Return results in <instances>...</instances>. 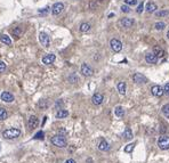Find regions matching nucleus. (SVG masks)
Here are the masks:
<instances>
[{"label":"nucleus","instance_id":"obj_1","mask_svg":"<svg viewBox=\"0 0 169 163\" xmlns=\"http://www.w3.org/2000/svg\"><path fill=\"white\" fill-rule=\"evenodd\" d=\"M21 136V130L17 128H9L2 132V137L5 139H15Z\"/></svg>","mask_w":169,"mask_h":163},{"label":"nucleus","instance_id":"obj_2","mask_svg":"<svg viewBox=\"0 0 169 163\" xmlns=\"http://www.w3.org/2000/svg\"><path fill=\"white\" fill-rule=\"evenodd\" d=\"M50 142L54 146L59 147V148H63V147L68 146V142H66V138L64 137V135H56V136L52 137Z\"/></svg>","mask_w":169,"mask_h":163},{"label":"nucleus","instance_id":"obj_3","mask_svg":"<svg viewBox=\"0 0 169 163\" xmlns=\"http://www.w3.org/2000/svg\"><path fill=\"white\" fill-rule=\"evenodd\" d=\"M158 146L160 149L162 151H167L169 149V137L168 136H162L159 138L158 140Z\"/></svg>","mask_w":169,"mask_h":163},{"label":"nucleus","instance_id":"obj_4","mask_svg":"<svg viewBox=\"0 0 169 163\" xmlns=\"http://www.w3.org/2000/svg\"><path fill=\"white\" fill-rule=\"evenodd\" d=\"M110 46H111V49H112L114 53H119V52L122 50V43L118 39H112L110 41Z\"/></svg>","mask_w":169,"mask_h":163},{"label":"nucleus","instance_id":"obj_5","mask_svg":"<svg viewBox=\"0 0 169 163\" xmlns=\"http://www.w3.org/2000/svg\"><path fill=\"white\" fill-rule=\"evenodd\" d=\"M39 41L46 48L50 46V39H49V36H48V34L46 32H40V34H39Z\"/></svg>","mask_w":169,"mask_h":163},{"label":"nucleus","instance_id":"obj_6","mask_svg":"<svg viewBox=\"0 0 169 163\" xmlns=\"http://www.w3.org/2000/svg\"><path fill=\"white\" fill-rule=\"evenodd\" d=\"M0 98H1V100L5 102V103H13V102L15 100L14 95L10 94L9 91H3V92H1Z\"/></svg>","mask_w":169,"mask_h":163},{"label":"nucleus","instance_id":"obj_7","mask_svg":"<svg viewBox=\"0 0 169 163\" xmlns=\"http://www.w3.org/2000/svg\"><path fill=\"white\" fill-rule=\"evenodd\" d=\"M38 124H39V121H38L37 116L31 115V116L29 118V120H28V127H29V130H30V131L34 130V129L38 127Z\"/></svg>","mask_w":169,"mask_h":163},{"label":"nucleus","instance_id":"obj_8","mask_svg":"<svg viewBox=\"0 0 169 163\" xmlns=\"http://www.w3.org/2000/svg\"><path fill=\"white\" fill-rule=\"evenodd\" d=\"M63 10H64V5H63L62 2H56V3H54L53 7H52V13H53L54 16L59 15Z\"/></svg>","mask_w":169,"mask_h":163},{"label":"nucleus","instance_id":"obj_9","mask_svg":"<svg viewBox=\"0 0 169 163\" xmlns=\"http://www.w3.org/2000/svg\"><path fill=\"white\" fill-rule=\"evenodd\" d=\"M81 73H82V75H85V76H92V75L94 74V70H93L87 63H83V64L81 65Z\"/></svg>","mask_w":169,"mask_h":163},{"label":"nucleus","instance_id":"obj_10","mask_svg":"<svg viewBox=\"0 0 169 163\" xmlns=\"http://www.w3.org/2000/svg\"><path fill=\"white\" fill-rule=\"evenodd\" d=\"M132 80L136 83H146L148 82V78L145 75H143L142 73H135L132 75Z\"/></svg>","mask_w":169,"mask_h":163},{"label":"nucleus","instance_id":"obj_11","mask_svg":"<svg viewBox=\"0 0 169 163\" xmlns=\"http://www.w3.org/2000/svg\"><path fill=\"white\" fill-rule=\"evenodd\" d=\"M134 19L132 18H128V17H125L122 18V19H120V22H119V24L122 26V28H126V29H128V28H132V25H134Z\"/></svg>","mask_w":169,"mask_h":163},{"label":"nucleus","instance_id":"obj_12","mask_svg":"<svg viewBox=\"0 0 169 163\" xmlns=\"http://www.w3.org/2000/svg\"><path fill=\"white\" fill-rule=\"evenodd\" d=\"M55 59H56V56L54 54H47L46 56L42 57V63L46 65H50L55 62Z\"/></svg>","mask_w":169,"mask_h":163},{"label":"nucleus","instance_id":"obj_13","mask_svg":"<svg viewBox=\"0 0 169 163\" xmlns=\"http://www.w3.org/2000/svg\"><path fill=\"white\" fill-rule=\"evenodd\" d=\"M151 92H152V95L155 96V97H161V96L165 94V92H163V88L160 87V86H153V87L151 88Z\"/></svg>","mask_w":169,"mask_h":163},{"label":"nucleus","instance_id":"obj_14","mask_svg":"<svg viewBox=\"0 0 169 163\" xmlns=\"http://www.w3.org/2000/svg\"><path fill=\"white\" fill-rule=\"evenodd\" d=\"M103 100H104V96L102 94H99V92L95 94L94 96L92 97V102H93L94 105H101L103 103Z\"/></svg>","mask_w":169,"mask_h":163},{"label":"nucleus","instance_id":"obj_15","mask_svg":"<svg viewBox=\"0 0 169 163\" xmlns=\"http://www.w3.org/2000/svg\"><path fill=\"white\" fill-rule=\"evenodd\" d=\"M145 61L149 64H155L158 62V57L153 54V53H149V54L145 55Z\"/></svg>","mask_w":169,"mask_h":163},{"label":"nucleus","instance_id":"obj_16","mask_svg":"<svg viewBox=\"0 0 169 163\" xmlns=\"http://www.w3.org/2000/svg\"><path fill=\"white\" fill-rule=\"evenodd\" d=\"M98 149L99 151H103V152H106V151L110 149V145H109V143L105 139H102L99 142V144H98Z\"/></svg>","mask_w":169,"mask_h":163},{"label":"nucleus","instance_id":"obj_17","mask_svg":"<svg viewBox=\"0 0 169 163\" xmlns=\"http://www.w3.org/2000/svg\"><path fill=\"white\" fill-rule=\"evenodd\" d=\"M153 54L155 55L157 57H163V56H165V50H163L160 46H154V48H153Z\"/></svg>","mask_w":169,"mask_h":163},{"label":"nucleus","instance_id":"obj_18","mask_svg":"<svg viewBox=\"0 0 169 163\" xmlns=\"http://www.w3.org/2000/svg\"><path fill=\"white\" fill-rule=\"evenodd\" d=\"M68 115H69V112H68L66 109H58V111H57V113H56L57 119H64V118H66Z\"/></svg>","mask_w":169,"mask_h":163},{"label":"nucleus","instance_id":"obj_19","mask_svg":"<svg viewBox=\"0 0 169 163\" xmlns=\"http://www.w3.org/2000/svg\"><path fill=\"white\" fill-rule=\"evenodd\" d=\"M146 12L148 13H154L157 9H158V7H157V5L154 3V2H149L148 5H146Z\"/></svg>","mask_w":169,"mask_h":163},{"label":"nucleus","instance_id":"obj_20","mask_svg":"<svg viewBox=\"0 0 169 163\" xmlns=\"http://www.w3.org/2000/svg\"><path fill=\"white\" fill-rule=\"evenodd\" d=\"M117 88H118V91H119L121 95H125V94H126V82H123V81L119 82L118 86H117Z\"/></svg>","mask_w":169,"mask_h":163},{"label":"nucleus","instance_id":"obj_21","mask_svg":"<svg viewBox=\"0 0 169 163\" xmlns=\"http://www.w3.org/2000/svg\"><path fill=\"white\" fill-rule=\"evenodd\" d=\"M0 41H1L2 43L7 45V46H10V45H12V40H10V38H9L8 36H6V34H2V36H0Z\"/></svg>","mask_w":169,"mask_h":163},{"label":"nucleus","instance_id":"obj_22","mask_svg":"<svg viewBox=\"0 0 169 163\" xmlns=\"http://www.w3.org/2000/svg\"><path fill=\"white\" fill-rule=\"evenodd\" d=\"M12 34H13V36H15L16 39L21 38V36H22V30H21V28H19V26L14 28V29L12 30Z\"/></svg>","mask_w":169,"mask_h":163},{"label":"nucleus","instance_id":"obj_23","mask_svg":"<svg viewBox=\"0 0 169 163\" xmlns=\"http://www.w3.org/2000/svg\"><path fill=\"white\" fill-rule=\"evenodd\" d=\"M114 113H115V115H117L118 118H122V116L125 115V109H122L121 106H117V107L114 109Z\"/></svg>","mask_w":169,"mask_h":163},{"label":"nucleus","instance_id":"obj_24","mask_svg":"<svg viewBox=\"0 0 169 163\" xmlns=\"http://www.w3.org/2000/svg\"><path fill=\"white\" fill-rule=\"evenodd\" d=\"M92 29V25L89 23H82L80 24V31L81 32H88Z\"/></svg>","mask_w":169,"mask_h":163},{"label":"nucleus","instance_id":"obj_25","mask_svg":"<svg viewBox=\"0 0 169 163\" xmlns=\"http://www.w3.org/2000/svg\"><path fill=\"white\" fill-rule=\"evenodd\" d=\"M123 137L126 139H132V131L130 128H126L125 131H123Z\"/></svg>","mask_w":169,"mask_h":163},{"label":"nucleus","instance_id":"obj_26","mask_svg":"<svg viewBox=\"0 0 169 163\" xmlns=\"http://www.w3.org/2000/svg\"><path fill=\"white\" fill-rule=\"evenodd\" d=\"M168 15H169L168 9H163V10H160V12H157L155 13V16L157 17H165V16H168Z\"/></svg>","mask_w":169,"mask_h":163},{"label":"nucleus","instance_id":"obj_27","mask_svg":"<svg viewBox=\"0 0 169 163\" xmlns=\"http://www.w3.org/2000/svg\"><path fill=\"white\" fill-rule=\"evenodd\" d=\"M7 118H8V113H7V111L3 109V107H0V120L3 121V120H6Z\"/></svg>","mask_w":169,"mask_h":163},{"label":"nucleus","instance_id":"obj_28","mask_svg":"<svg viewBox=\"0 0 169 163\" xmlns=\"http://www.w3.org/2000/svg\"><path fill=\"white\" fill-rule=\"evenodd\" d=\"M161 111H162V114H163L166 118H168L169 119V104L163 105V106H162V109H161Z\"/></svg>","mask_w":169,"mask_h":163},{"label":"nucleus","instance_id":"obj_29","mask_svg":"<svg viewBox=\"0 0 169 163\" xmlns=\"http://www.w3.org/2000/svg\"><path fill=\"white\" fill-rule=\"evenodd\" d=\"M154 28H155L158 31H160V30H163V29L166 28V24H165L163 22H157L155 25H154Z\"/></svg>","mask_w":169,"mask_h":163},{"label":"nucleus","instance_id":"obj_30","mask_svg":"<svg viewBox=\"0 0 169 163\" xmlns=\"http://www.w3.org/2000/svg\"><path fill=\"white\" fill-rule=\"evenodd\" d=\"M69 81L71 82V83H77V82H79V78H78V75L77 74H71L70 76H69Z\"/></svg>","mask_w":169,"mask_h":163},{"label":"nucleus","instance_id":"obj_31","mask_svg":"<svg viewBox=\"0 0 169 163\" xmlns=\"http://www.w3.org/2000/svg\"><path fill=\"white\" fill-rule=\"evenodd\" d=\"M38 106H39L40 109H46V107L48 106V102H47V100H45V99H41V100L39 102Z\"/></svg>","mask_w":169,"mask_h":163},{"label":"nucleus","instance_id":"obj_32","mask_svg":"<svg viewBox=\"0 0 169 163\" xmlns=\"http://www.w3.org/2000/svg\"><path fill=\"white\" fill-rule=\"evenodd\" d=\"M134 147H135V144L132 143V144H128V145L125 147V152L126 153H132V151H134Z\"/></svg>","mask_w":169,"mask_h":163},{"label":"nucleus","instance_id":"obj_33","mask_svg":"<svg viewBox=\"0 0 169 163\" xmlns=\"http://www.w3.org/2000/svg\"><path fill=\"white\" fill-rule=\"evenodd\" d=\"M48 12H49V7H46V8H42V9H39V14L40 15H47L48 14Z\"/></svg>","mask_w":169,"mask_h":163},{"label":"nucleus","instance_id":"obj_34","mask_svg":"<svg viewBox=\"0 0 169 163\" xmlns=\"http://www.w3.org/2000/svg\"><path fill=\"white\" fill-rule=\"evenodd\" d=\"M143 9H144V2L142 1L139 5H138V7H137V9H136V12L138 13V14H141L142 12H143Z\"/></svg>","mask_w":169,"mask_h":163},{"label":"nucleus","instance_id":"obj_35","mask_svg":"<svg viewBox=\"0 0 169 163\" xmlns=\"http://www.w3.org/2000/svg\"><path fill=\"white\" fill-rule=\"evenodd\" d=\"M127 6H135L137 3V0H125Z\"/></svg>","mask_w":169,"mask_h":163},{"label":"nucleus","instance_id":"obj_36","mask_svg":"<svg viewBox=\"0 0 169 163\" xmlns=\"http://www.w3.org/2000/svg\"><path fill=\"white\" fill-rule=\"evenodd\" d=\"M121 10H122L123 13H129V12H130V8H129V6L123 5V6H121Z\"/></svg>","mask_w":169,"mask_h":163},{"label":"nucleus","instance_id":"obj_37","mask_svg":"<svg viewBox=\"0 0 169 163\" xmlns=\"http://www.w3.org/2000/svg\"><path fill=\"white\" fill-rule=\"evenodd\" d=\"M34 139H43V132L42 131H39L38 133H36Z\"/></svg>","mask_w":169,"mask_h":163},{"label":"nucleus","instance_id":"obj_38","mask_svg":"<svg viewBox=\"0 0 169 163\" xmlns=\"http://www.w3.org/2000/svg\"><path fill=\"white\" fill-rule=\"evenodd\" d=\"M5 71H6V64L0 61V73L5 72Z\"/></svg>","mask_w":169,"mask_h":163},{"label":"nucleus","instance_id":"obj_39","mask_svg":"<svg viewBox=\"0 0 169 163\" xmlns=\"http://www.w3.org/2000/svg\"><path fill=\"white\" fill-rule=\"evenodd\" d=\"M159 131H160V133H165L166 131H167V128L165 124H160V129H159Z\"/></svg>","mask_w":169,"mask_h":163},{"label":"nucleus","instance_id":"obj_40","mask_svg":"<svg viewBox=\"0 0 169 163\" xmlns=\"http://www.w3.org/2000/svg\"><path fill=\"white\" fill-rule=\"evenodd\" d=\"M163 92H166L167 95H169V82L165 85V87H163Z\"/></svg>","mask_w":169,"mask_h":163},{"label":"nucleus","instance_id":"obj_41","mask_svg":"<svg viewBox=\"0 0 169 163\" xmlns=\"http://www.w3.org/2000/svg\"><path fill=\"white\" fill-rule=\"evenodd\" d=\"M96 7H97V3H95L94 1H92L90 2V8L92 9H96Z\"/></svg>","mask_w":169,"mask_h":163},{"label":"nucleus","instance_id":"obj_42","mask_svg":"<svg viewBox=\"0 0 169 163\" xmlns=\"http://www.w3.org/2000/svg\"><path fill=\"white\" fill-rule=\"evenodd\" d=\"M65 163H77V162H75L73 159H69V160L65 161Z\"/></svg>","mask_w":169,"mask_h":163},{"label":"nucleus","instance_id":"obj_43","mask_svg":"<svg viewBox=\"0 0 169 163\" xmlns=\"http://www.w3.org/2000/svg\"><path fill=\"white\" fill-rule=\"evenodd\" d=\"M59 132H61V133H64V135H65V132H66V131H65V130H63V129H61V130H59Z\"/></svg>","mask_w":169,"mask_h":163},{"label":"nucleus","instance_id":"obj_44","mask_svg":"<svg viewBox=\"0 0 169 163\" xmlns=\"http://www.w3.org/2000/svg\"><path fill=\"white\" fill-rule=\"evenodd\" d=\"M167 38L169 39V31H168V33H167Z\"/></svg>","mask_w":169,"mask_h":163}]
</instances>
